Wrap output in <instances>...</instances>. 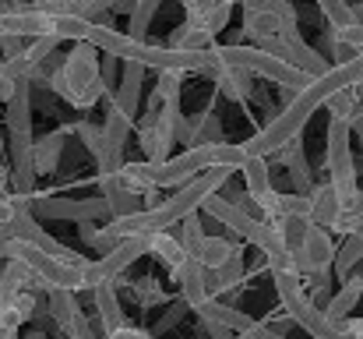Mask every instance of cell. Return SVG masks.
<instances>
[{
  "label": "cell",
  "mask_w": 363,
  "mask_h": 339,
  "mask_svg": "<svg viewBox=\"0 0 363 339\" xmlns=\"http://www.w3.org/2000/svg\"><path fill=\"white\" fill-rule=\"evenodd\" d=\"M243 170V188H247V198L257 205L264 195H272L275 188H272V166H268V159L264 156H247L240 163Z\"/></svg>",
  "instance_id": "cell-22"
},
{
  "label": "cell",
  "mask_w": 363,
  "mask_h": 339,
  "mask_svg": "<svg viewBox=\"0 0 363 339\" xmlns=\"http://www.w3.org/2000/svg\"><path fill=\"white\" fill-rule=\"evenodd\" d=\"M272 283H275L279 304L286 308L289 322H296V325H300L311 339H350L339 325H335V322H328V318H325V311H321V308H314V304H311L307 286H303V279H300L293 269H275V272H272Z\"/></svg>",
  "instance_id": "cell-4"
},
{
  "label": "cell",
  "mask_w": 363,
  "mask_h": 339,
  "mask_svg": "<svg viewBox=\"0 0 363 339\" xmlns=\"http://www.w3.org/2000/svg\"><path fill=\"white\" fill-rule=\"evenodd\" d=\"M117 57H110V53H99V82H103V89L106 92H113L117 89Z\"/></svg>",
  "instance_id": "cell-43"
},
{
  "label": "cell",
  "mask_w": 363,
  "mask_h": 339,
  "mask_svg": "<svg viewBox=\"0 0 363 339\" xmlns=\"http://www.w3.org/2000/svg\"><path fill=\"white\" fill-rule=\"evenodd\" d=\"M60 43H64V39H57V36H39V39H28V46H25V60H28V68H35V64H43L46 57H53Z\"/></svg>",
  "instance_id": "cell-38"
},
{
  "label": "cell",
  "mask_w": 363,
  "mask_h": 339,
  "mask_svg": "<svg viewBox=\"0 0 363 339\" xmlns=\"http://www.w3.org/2000/svg\"><path fill=\"white\" fill-rule=\"evenodd\" d=\"M64 138H67V127L46 134L43 141H32V166H35V173H53L57 170L60 152H64Z\"/></svg>",
  "instance_id": "cell-26"
},
{
  "label": "cell",
  "mask_w": 363,
  "mask_h": 339,
  "mask_svg": "<svg viewBox=\"0 0 363 339\" xmlns=\"http://www.w3.org/2000/svg\"><path fill=\"white\" fill-rule=\"evenodd\" d=\"M332 258H335L332 233H328V230H321V226H314V223L307 226V233H303L300 247L289 254L293 272H296L300 279H321V276H328Z\"/></svg>",
  "instance_id": "cell-8"
},
{
  "label": "cell",
  "mask_w": 363,
  "mask_h": 339,
  "mask_svg": "<svg viewBox=\"0 0 363 339\" xmlns=\"http://www.w3.org/2000/svg\"><path fill=\"white\" fill-rule=\"evenodd\" d=\"M328 149H325V166H328V184L339 195L357 191V159H353V124L346 120H328Z\"/></svg>",
  "instance_id": "cell-7"
},
{
  "label": "cell",
  "mask_w": 363,
  "mask_h": 339,
  "mask_svg": "<svg viewBox=\"0 0 363 339\" xmlns=\"http://www.w3.org/2000/svg\"><path fill=\"white\" fill-rule=\"evenodd\" d=\"M148 254H155L166 269H177V265L187 258V251L180 247V240H177L169 230H162V233H152V237H148Z\"/></svg>",
  "instance_id": "cell-30"
},
{
  "label": "cell",
  "mask_w": 363,
  "mask_h": 339,
  "mask_svg": "<svg viewBox=\"0 0 363 339\" xmlns=\"http://www.w3.org/2000/svg\"><path fill=\"white\" fill-rule=\"evenodd\" d=\"M350 18H353V25H357V28H363V0L357 4V7L350 4Z\"/></svg>",
  "instance_id": "cell-50"
},
{
  "label": "cell",
  "mask_w": 363,
  "mask_h": 339,
  "mask_svg": "<svg viewBox=\"0 0 363 339\" xmlns=\"http://www.w3.org/2000/svg\"><path fill=\"white\" fill-rule=\"evenodd\" d=\"M243 272H247V265H243V247H237L219 269L205 272V290H208V297H212V294H226V290H233V286L243 279Z\"/></svg>",
  "instance_id": "cell-23"
},
{
  "label": "cell",
  "mask_w": 363,
  "mask_h": 339,
  "mask_svg": "<svg viewBox=\"0 0 363 339\" xmlns=\"http://www.w3.org/2000/svg\"><path fill=\"white\" fill-rule=\"evenodd\" d=\"M92 301H96V315H99V325H103V336L127 325L123 318V308L117 301V283H96L92 286Z\"/></svg>",
  "instance_id": "cell-21"
},
{
  "label": "cell",
  "mask_w": 363,
  "mask_h": 339,
  "mask_svg": "<svg viewBox=\"0 0 363 339\" xmlns=\"http://www.w3.org/2000/svg\"><path fill=\"white\" fill-rule=\"evenodd\" d=\"M64 333H67V339H96V329L89 325V318H85V315H78Z\"/></svg>",
  "instance_id": "cell-45"
},
{
  "label": "cell",
  "mask_w": 363,
  "mask_h": 339,
  "mask_svg": "<svg viewBox=\"0 0 363 339\" xmlns=\"http://www.w3.org/2000/svg\"><path fill=\"white\" fill-rule=\"evenodd\" d=\"M311 223L321 226V230H335L339 226V216H342V202H339V191L325 181V184H314L311 188Z\"/></svg>",
  "instance_id": "cell-14"
},
{
  "label": "cell",
  "mask_w": 363,
  "mask_h": 339,
  "mask_svg": "<svg viewBox=\"0 0 363 339\" xmlns=\"http://www.w3.org/2000/svg\"><path fill=\"white\" fill-rule=\"evenodd\" d=\"M212 78H216V92L226 96L230 103H247L254 96V75L237 64H219V71Z\"/></svg>",
  "instance_id": "cell-17"
},
{
  "label": "cell",
  "mask_w": 363,
  "mask_h": 339,
  "mask_svg": "<svg viewBox=\"0 0 363 339\" xmlns=\"http://www.w3.org/2000/svg\"><path fill=\"white\" fill-rule=\"evenodd\" d=\"M18 82H28V78H11L4 68H0V107L14 96V89H18Z\"/></svg>",
  "instance_id": "cell-46"
},
{
  "label": "cell",
  "mask_w": 363,
  "mask_h": 339,
  "mask_svg": "<svg viewBox=\"0 0 363 339\" xmlns=\"http://www.w3.org/2000/svg\"><path fill=\"white\" fill-rule=\"evenodd\" d=\"M177 117H180V99L166 103V110L159 113L155 120H145V127H141L145 163L159 166V163L169 159V152H173V124H177Z\"/></svg>",
  "instance_id": "cell-10"
},
{
  "label": "cell",
  "mask_w": 363,
  "mask_h": 339,
  "mask_svg": "<svg viewBox=\"0 0 363 339\" xmlns=\"http://www.w3.org/2000/svg\"><path fill=\"white\" fill-rule=\"evenodd\" d=\"M360 301H363V276L357 272V276H346V279H342V290H339L335 297H328L321 311H325V318H328V322L342 325V322L357 311V304H360Z\"/></svg>",
  "instance_id": "cell-16"
},
{
  "label": "cell",
  "mask_w": 363,
  "mask_h": 339,
  "mask_svg": "<svg viewBox=\"0 0 363 339\" xmlns=\"http://www.w3.org/2000/svg\"><path fill=\"white\" fill-rule=\"evenodd\" d=\"M99 188H103V205H106V216L121 220V216H130L141 209V198L127 191V184L121 181V173H106L99 177Z\"/></svg>",
  "instance_id": "cell-18"
},
{
  "label": "cell",
  "mask_w": 363,
  "mask_h": 339,
  "mask_svg": "<svg viewBox=\"0 0 363 339\" xmlns=\"http://www.w3.org/2000/svg\"><path fill=\"white\" fill-rule=\"evenodd\" d=\"M240 4H243V11H268V14L282 18L289 28H296V11H293L289 0H240Z\"/></svg>",
  "instance_id": "cell-36"
},
{
  "label": "cell",
  "mask_w": 363,
  "mask_h": 339,
  "mask_svg": "<svg viewBox=\"0 0 363 339\" xmlns=\"http://www.w3.org/2000/svg\"><path fill=\"white\" fill-rule=\"evenodd\" d=\"M230 177H233V170H226V166H212V170H205V173L191 177L187 184H180V188H177L169 198H162L159 205H148V209H138V212H130V216L110 220L106 230H110L117 240H121V237H130V233H145V237L162 233V230L177 226L184 216L198 212V209H201V202H205L208 195H216Z\"/></svg>",
  "instance_id": "cell-2"
},
{
  "label": "cell",
  "mask_w": 363,
  "mask_h": 339,
  "mask_svg": "<svg viewBox=\"0 0 363 339\" xmlns=\"http://www.w3.org/2000/svg\"><path fill=\"white\" fill-rule=\"evenodd\" d=\"M0 339H21V336H18V329H11V325H0Z\"/></svg>",
  "instance_id": "cell-51"
},
{
  "label": "cell",
  "mask_w": 363,
  "mask_h": 339,
  "mask_svg": "<svg viewBox=\"0 0 363 339\" xmlns=\"http://www.w3.org/2000/svg\"><path fill=\"white\" fill-rule=\"evenodd\" d=\"M339 329H342L350 339H363V318H346Z\"/></svg>",
  "instance_id": "cell-49"
},
{
  "label": "cell",
  "mask_w": 363,
  "mask_h": 339,
  "mask_svg": "<svg viewBox=\"0 0 363 339\" xmlns=\"http://www.w3.org/2000/svg\"><path fill=\"white\" fill-rule=\"evenodd\" d=\"M325 107H328V120H346V124H353L357 117H363L360 103H357V96H353V89H342V92L328 96Z\"/></svg>",
  "instance_id": "cell-34"
},
{
  "label": "cell",
  "mask_w": 363,
  "mask_h": 339,
  "mask_svg": "<svg viewBox=\"0 0 363 339\" xmlns=\"http://www.w3.org/2000/svg\"><path fill=\"white\" fill-rule=\"evenodd\" d=\"M360 262H363V223H357L346 233L342 247H335L332 272H335L339 279H346V276H353V269H360Z\"/></svg>",
  "instance_id": "cell-25"
},
{
  "label": "cell",
  "mask_w": 363,
  "mask_h": 339,
  "mask_svg": "<svg viewBox=\"0 0 363 339\" xmlns=\"http://www.w3.org/2000/svg\"><path fill=\"white\" fill-rule=\"evenodd\" d=\"M28 212H39V216H60V220H78V223H92L96 216H106V205L103 198H39V195H28L25 202Z\"/></svg>",
  "instance_id": "cell-11"
},
{
  "label": "cell",
  "mask_w": 363,
  "mask_h": 339,
  "mask_svg": "<svg viewBox=\"0 0 363 339\" xmlns=\"http://www.w3.org/2000/svg\"><path fill=\"white\" fill-rule=\"evenodd\" d=\"M106 339H155V336L145 333V329H134V325H121V329L106 333Z\"/></svg>",
  "instance_id": "cell-47"
},
{
  "label": "cell",
  "mask_w": 363,
  "mask_h": 339,
  "mask_svg": "<svg viewBox=\"0 0 363 339\" xmlns=\"http://www.w3.org/2000/svg\"><path fill=\"white\" fill-rule=\"evenodd\" d=\"M46 85L74 110H92L99 99L110 96L99 82V50L92 43H74L60 68L46 78Z\"/></svg>",
  "instance_id": "cell-3"
},
{
  "label": "cell",
  "mask_w": 363,
  "mask_h": 339,
  "mask_svg": "<svg viewBox=\"0 0 363 339\" xmlns=\"http://www.w3.org/2000/svg\"><path fill=\"white\" fill-rule=\"evenodd\" d=\"M138 294H141V301H162V290L155 286V279H141L138 283Z\"/></svg>",
  "instance_id": "cell-48"
},
{
  "label": "cell",
  "mask_w": 363,
  "mask_h": 339,
  "mask_svg": "<svg viewBox=\"0 0 363 339\" xmlns=\"http://www.w3.org/2000/svg\"><path fill=\"white\" fill-rule=\"evenodd\" d=\"M50 315H53V322L60 329H67L82 315V308H78V301H74L71 290H50Z\"/></svg>",
  "instance_id": "cell-33"
},
{
  "label": "cell",
  "mask_w": 363,
  "mask_h": 339,
  "mask_svg": "<svg viewBox=\"0 0 363 339\" xmlns=\"http://www.w3.org/2000/svg\"><path fill=\"white\" fill-rule=\"evenodd\" d=\"M39 283L32 279V272L25 269V265H18V262H7L4 265V272H0V308H7L18 294H25V290H35Z\"/></svg>",
  "instance_id": "cell-27"
},
{
  "label": "cell",
  "mask_w": 363,
  "mask_h": 339,
  "mask_svg": "<svg viewBox=\"0 0 363 339\" xmlns=\"http://www.w3.org/2000/svg\"><path fill=\"white\" fill-rule=\"evenodd\" d=\"M121 181L127 184V191L138 195V198L155 195V166H152V163H123Z\"/></svg>",
  "instance_id": "cell-28"
},
{
  "label": "cell",
  "mask_w": 363,
  "mask_h": 339,
  "mask_svg": "<svg viewBox=\"0 0 363 339\" xmlns=\"http://www.w3.org/2000/svg\"><path fill=\"white\" fill-rule=\"evenodd\" d=\"M360 82H363V50H357V57H350V60H342V64H332L325 75L311 78V82L282 107V113H275L254 138L243 141V152L268 159V152H279L286 141H293V138L303 134L307 120L314 117L318 107H325L328 96H335V92H342V89H353V85H360Z\"/></svg>",
  "instance_id": "cell-1"
},
{
  "label": "cell",
  "mask_w": 363,
  "mask_h": 339,
  "mask_svg": "<svg viewBox=\"0 0 363 339\" xmlns=\"http://www.w3.org/2000/svg\"><path fill=\"white\" fill-rule=\"evenodd\" d=\"M0 258L25 265L43 290H71V294L82 290V272H78V265H64V262L50 258L46 251L32 247L28 240H7V244L0 247Z\"/></svg>",
  "instance_id": "cell-5"
},
{
  "label": "cell",
  "mask_w": 363,
  "mask_h": 339,
  "mask_svg": "<svg viewBox=\"0 0 363 339\" xmlns=\"http://www.w3.org/2000/svg\"><path fill=\"white\" fill-rule=\"evenodd\" d=\"M353 131H357V138L363 141V117H357V120H353Z\"/></svg>",
  "instance_id": "cell-52"
},
{
  "label": "cell",
  "mask_w": 363,
  "mask_h": 339,
  "mask_svg": "<svg viewBox=\"0 0 363 339\" xmlns=\"http://www.w3.org/2000/svg\"><path fill=\"white\" fill-rule=\"evenodd\" d=\"M82 4L85 0H28L32 11H43V14H78V18H82Z\"/></svg>",
  "instance_id": "cell-42"
},
{
  "label": "cell",
  "mask_w": 363,
  "mask_h": 339,
  "mask_svg": "<svg viewBox=\"0 0 363 339\" xmlns=\"http://www.w3.org/2000/svg\"><path fill=\"white\" fill-rule=\"evenodd\" d=\"M82 226V240L89 244V247H96L99 254H106L113 244H117V237L106 230V226H96V223H78Z\"/></svg>",
  "instance_id": "cell-39"
},
{
  "label": "cell",
  "mask_w": 363,
  "mask_h": 339,
  "mask_svg": "<svg viewBox=\"0 0 363 339\" xmlns=\"http://www.w3.org/2000/svg\"><path fill=\"white\" fill-rule=\"evenodd\" d=\"M184 11H187L191 25H201L208 36H219L230 25L233 0H184Z\"/></svg>",
  "instance_id": "cell-13"
},
{
  "label": "cell",
  "mask_w": 363,
  "mask_h": 339,
  "mask_svg": "<svg viewBox=\"0 0 363 339\" xmlns=\"http://www.w3.org/2000/svg\"><path fill=\"white\" fill-rule=\"evenodd\" d=\"M35 294L32 290H25V294H18L7 308H0V325H11V329H18V325H25L32 315H35Z\"/></svg>",
  "instance_id": "cell-32"
},
{
  "label": "cell",
  "mask_w": 363,
  "mask_h": 339,
  "mask_svg": "<svg viewBox=\"0 0 363 339\" xmlns=\"http://www.w3.org/2000/svg\"><path fill=\"white\" fill-rule=\"evenodd\" d=\"M103 134L110 138V145L123 149V141H127V134H130V117H123L117 107H110L106 120H103Z\"/></svg>",
  "instance_id": "cell-37"
},
{
  "label": "cell",
  "mask_w": 363,
  "mask_h": 339,
  "mask_svg": "<svg viewBox=\"0 0 363 339\" xmlns=\"http://www.w3.org/2000/svg\"><path fill=\"white\" fill-rule=\"evenodd\" d=\"M169 46H173V50H187V53H205V50H212V46H216V36H208L201 25L184 21V25L173 32Z\"/></svg>",
  "instance_id": "cell-29"
},
{
  "label": "cell",
  "mask_w": 363,
  "mask_h": 339,
  "mask_svg": "<svg viewBox=\"0 0 363 339\" xmlns=\"http://www.w3.org/2000/svg\"><path fill=\"white\" fill-rule=\"evenodd\" d=\"M212 156H216V141H212V145H187L180 156H169L166 163L155 166V191L180 188V184H187L191 177L212 170Z\"/></svg>",
  "instance_id": "cell-9"
},
{
  "label": "cell",
  "mask_w": 363,
  "mask_h": 339,
  "mask_svg": "<svg viewBox=\"0 0 363 339\" xmlns=\"http://www.w3.org/2000/svg\"><path fill=\"white\" fill-rule=\"evenodd\" d=\"M169 272H173V279H177L184 301L198 311V308L208 301V290H205V269H201L194 258H184V262H180L177 269H169Z\"/></svg>",
  "instance_id": "cell-19"
},
{
  "label": "cell",
  "mask_w": 363,
  "mask_h": 339,
  "mask_svg": "<svg viewBox=\"0 0 363 339\" xmlns=\"http://www.w3.org/2000/svg\"><path fill=\"white\" fill-rule=\"evenodd\" d=\"M318 7H321V14L328 18L332 28H346V25H353V18H350V4H346V0H318Z\"/></svg>",
  "instance_id": "cell-40"
},
{
  "label": "cell",
  "mask_w": 363,
  "mask_h": 339,
  "mask_svg": "<svg viewBox=\"0 0 363 339\" xmlns=\"http://www.w3.org/2000/svg\"><path fill=\"white\" fill-rule=\"evenodd\" d=\"M212 50H216L219 64H237L243 71H250L254 78H268L272 85H282V89H289V92H300V89L311 82V75H303V71L282 64L279 57H272V53H264V50H257V46H240V43L219 46V43H216Z\"/></svg>",
  "instance_id": "cell-6"
},
{
  "label": "cell",
  "mask_w": 363,
  "mask_h": 339,
  "mask_svg": "<svg viewBox=\"0 0 363 339\" xmlns=\"http://www.w3.org/2000/svg\"><path fill=\"white\" fill-rule=\"evenodd\" d=\"M67 134L82 138V145L89 149V156H92V159H96V166H99V177H106V173H121L123 149L110 145V138L103 134V127H99V124H92V120H78V124H71V127H67Z\"/></svg>",
  "instance_id": "cell-12"
},
{
  "label": "cell",
  "mask_w": 363,
  "mask_h": 339,
  "mask_svg": "<svg viewBox=\"0 0 363 339\" xmlns=\"http://www.w3.org/2000/svg\"><path fill=\"white\" fill-rule=\"evenodd\" d=\"M177 240H180V247L187 251V258H194V251H198V247H201V240H205V230H201L198 212H191V216H184V220H180V233H177Z\"/></svg>",
  "instance_id": "cell-35"
},
{
  "label": "cell",
  "mask_w": 363,
  "mask_h": 339,
  "mask_svg": "<svg viewBox=\"0 0 363 339\" xmlns=\"http://www.w3.org/2000/svg\"><path fill=\"white\" fill-rule=\"evenodd\" d=\"M11 7H28V0H7Z\"/></svg>",
  "instance_id": "cell-53"
},
{
  "label": "cell",
  "mask_w": 363,
  "mask_h": 339,
  "mask_svg": "<svg viewBox=\"0 0 363 339\" xmlns=\"http://www.w3.org/2000/svg\"><path fill=\"white\" fill-rule=\"evenodd\" d=\"M279 216H303V220H311V198L296 195V191L279 195Z\"/></svg>",
  "instance_id": "cell-41"
},
{
  "label": "cell",
  "mask_w": 363,
  "mask_h": 339,
  "mask_svg": "<svg viewBox=\"0 0 363 339\" xmlns=\"http://www.w3.org/2000/svg\"><path fill=\"white\" fill-rule=\"evenodd\" d=\"M293 32H300V28H289L282 18H275L268 11H243V39L250 46H257L268 36H293Z\"/></svg>",
  "instance_id": "cell-20"
},
{
  "label": "cell",
  "mask_w": 363,
  "mask_h": 339,
  "mask_svg": "<svg viewBox=\"0 0 363 339\" xmlns=\"http://www.w3.org/2000/svg\"><path fill=\"white\" fill-rule=\"evenodd\" d=\"M233 251H237V247H233L230 240H223V237H205V240H201V247L194 251V262H198L205 272H212V269H219Z\"/></svg>",
  "instance_id": "cell-31"
},
{
  "label": "cell",
  "mask_w": 363,
  "mask_h": 339,
  "mask_svg": "<svg viewBox=\"0 0 363 339\" xmlns=\"http://www.w3.org/2000/svg\"><path fill=\"white\" fill-rule=\"evenodd\" d=\"M279 152H282V163H286V170H289V181H293L296 195H311L314 181H311V166H307V152H303L300 138L286 141Z\"/></svg>",
  "instance_id": "cell-24"
},
{
  "label": "cell",
  "mask_w": 363,
  "mask_h": 339,
  "mask_svg": "<svg viewBox=\"0 0 363 339\" xmlns=\"http://www.w3.org/2000/svg\"><path fill=\"white\" fill-rule=\"evenodd\" d=\"M25 46H28V39H21V36H0L4 60H11V57H25Z\"/></svg>",
  "instance_id": "cell-44"
},
{
  "label": "cell",
  "mask_w": 363,
  "mask_h": 339,
  "mask_svg": "<svg viewBox=\"0 0 363 339\" xmlns=\"http://www.w3.org/2000/svg\"><path fill=\"white\" fill-rule=\"evenodd\" d=\"M141 82H145V68H141V64L123 60L121 82H117V92H113L110 107H117L123 117H130V120H134V113H138V99H141Z\"/></svg>",
  "instance_id": "cell-15"
},
{
  "label": "cell",
  "mask_w": 363,
  "mask_h": 339,
  "mask_svg": "<svg viewBox=\"0 0 363 339\" xmlns=\"http://www.w3.org/2000/svg\"><path fill=\"white\" fill-rule=\"evenodd\" d=\"M233 4H237V0H233Z\"/></svg>",
  "instance_id": "cell-54"
}]
</instances>
